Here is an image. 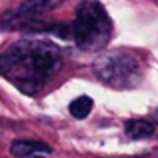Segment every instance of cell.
<instances>
[{
	"label": "cell",
	"instance_id": "6da1fadb",
	"mask_svg": "<svg viewBox=\"0 0 158 158\" xmlns=\"http://www.w3.org/2000/svg\"><path fill=\"white\" fill-rule=\"evenodd\" d=\"M58 46L42 40H20L0 54V72L24 94H36L60 70Z\"/></svg>",
	"mask_w": 158,
	"mask_h": 158
},
{
	"label": "cell",
	"instance_id": "7a4b0ae2",
	"mask_svg": "<svg viewBox=\"0 0 158 158\" xmlns=\"http://www.w3.org/2000/svg\"><path fill=\"white\" fill-rule=\"evenodd\" d=\"M112 20L106 8L98 0H82L76 6V18L72 24L74 42L80 50H102L112 38Z\"/></svg>",
	"mask_w": 158,
	"mask_h": 158
},
{
	"label": "cell",
	"instance_id": "3957f363",
	"mask_svg": "<svg viewBox=\"0 0 158 158\" xmlns=\"http://www.w3.org/2000/svg\"><path fill=\"white\" fill-rule=\"evenodd\" d=\"M94 74L102 84L116 90L136 88L144 78L140 60L126 50L102 52L94 62Z\"/></svg>",
	"mask_w": 158,
	"mask_h": 158
},
{
	"label": "cell",
	"instance_id": "277c9868",
	"mask_svg": "<svg viewBox=\"0 0 158 158\" xmlns=\"http://www.w3.org/2000/svg\"><path fill=\"white\" fill-rule=\"evenodd\" d=\"M38 152H48L50 154L52 148L46 142H40V140H16L10 146V154L16 158H26V156H34Z\"/></svg>",
	"mask_w": 158,
	"mask_h": 158
},
{
	"label": "cell",
	"instance_id": "5b68a950",
	"mask_svg": "<svg viewBox=\"0 0 158 158\" xmlns=\"http://www.w3.org/2000/svg\"><path fill=\"white\" fill-rule=\"evenodd\" d=\"M124 130H126V136L132 140H140V138H148V136L154 134V124L150 120H142V118H134L128 120L124 124Z\"/></svg>",
	"mask_w": 158,
	"mask_h": 158
},
{
	"label": "cell",
	"instance_id": "8992f818",
	"mask_svg": "<svg viewBox=\"0 0 158 158\" xmlns=\"http://www.w3.org/2000/svg\"><path fill=\"white\" fill-rule=\"evenodd\" d=\"M62 4V0H22V4L18 6L20 12L30 16H40L42 12L54 10Z\"/></svg>",
	"mask_w": 158,
	"mask_h": 158
},
{
	"label": "cell",
	"instance_id": "52a82bcc",
	"mask_svg": "<svg viewBox=\"0 0 158 158\" xmlns=\"http://www.w3.org/2000/svg\"><path fill=\"white\" fill-rule=\"evenodd\" d=\"M92 104H94V102H92V98H90V96H78V98H74V100L70 102L68 110H70V114H72L74 118L82 120V118H86V116L90 114Z\"/></svg>",
	"mask_w": 158,
	"mask_h": 158
},
{
	"label": "cell",
	"instance_id": "ba28073f",
	"mask_svg": "<svg viewBox=\"0 0 158 158\" xmlns=\"http://www.w3.org/2000/svg\"><path fill=\"white\" fill-rule=\"evenodd\" d=\"M152 118H154V120H156V122H158V108H156V110H154V112H152Z\"/></svg>",
	"mask_w": 158,
	"mask_h": 158
},
{
	"label": "cell",
	"instance_id": "9c48e42d",
	"mask_svg": "<svg viewBox=\"0 0 158 158\" xmlns=\"http://www.w3.org/2000/svg\"><path fill=\"white\" fill-rule=\"evenodd\" d=\"M32 158H42V156H36V154H34V156H32Z\"/></svg>",
	"mask_w": 158,
	"mask_h": 158
}]
</instances>
